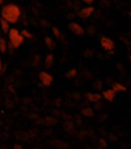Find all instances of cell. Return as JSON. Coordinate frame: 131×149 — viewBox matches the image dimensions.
I'll return each instance as SVG.
<instances>
[{"label":"cell","mask_w":131,"mask_h":149,"mask_svg":"<svg viewBox=\"0 0 131 149\" xmlns=\"http://www.w3.org/2000/svg\"><path fill=\"white\" fill-rule=\"evenodd\" d=\"M21 17V8L17 4H5L1 8V19L8 21L9 24H16Z\"/></svg>","instance_id":"obj_1"},{"label":"cell","mask_w":131,"mask_h":149,"mask_svg":"<svg viewBox=\"0 0 131 149\" xmlns=\"http://www.w3.org/2000/svg\"><path fill=\"white\" fill-rule=\"evenodd\" d=\"M24 41H25V38H24L23 36H21V33H20L19 29L16 28H11L8 32V48L9 49H17L20 48V46L24 44Z\"/></svg>","instance_id":"obj_2"},{"label":"cell","mask_w":131,"mask_h":149,"mask_svg":"<svg viewBox=\"0 0 131 149\" xmlns=\"http://www.w3.org/2000/svg\"><path fill=\"white\" fill-rule=\"evenodd\" d=\"M39 82H41L42 86L49 87V86H51V84H53L54 77L51 75L50 73H47V71H41V73H39Z\"/></svg>","instance_id":"obj_3"},{"label":"cell","mask_w":131,"mask_h":149,"mask_svg":"<svg viewBox=\"0 0 131 149\" xmlns=\"http://www.w3.org/2000/svg\"><path fill=\"white\" fill-rule=\"evenodd\" d=\"M100 45H101V48L102 49H105V50H108V52H112V50H114V41H113L110 37H106V36H102L100 38Z\"/></svg>","instance_id":"obj_4"},{"label":"cell","mask_w":131,"mask_h":149,"mask_svg":"<svg viewBox=\"0 0 131 149\" xmlns=\"http://www.w3.org/2000/svg\"><path fill=\"white\" fill-rule=\"evenodd\" d=\"M68 26H70L71 32H72L73 34H76V36H83V34L85 33V29H84L79 23H76V21H71Z\"/></svg>","instance_id":"obj_5"},{"label":"cell","mask_w":131,"mask_h":149,"mask_svg":"<svg viewBox=\"0 0 131 149\" xmlns=\"http://www.w3.org/2000/svg\"><path fill=\"white\" fill-rule=\"evenodd\" d=\"M93 12H95V8L88 6V7H84V8L79 12V16H80L81 19H88V17H91L93 15Z\"/></svg>","instance_id":"obj_6"},{"label":"cell","mask_w":131,"mask_h":149,"mask_svg":"<svg viewBox=\"0 0 131 149\" xmlns=\"http://www.w3.org/2000/svg\"><path fill=\"white\" fill-rule=\"evenodd\" d=\"M115 91H113L112 88H108V90H104L102 94H101V98H104L108 102H113L115 99Z\"/></svg>","instance_id":"obj_7"},{"label":"cell","mask_w":131,"mask_h":149,"mask_svg":"<svg viewBox=\"0 0 131 149\" xmlns=\"http://www.w3.org/2000/svg\"><path fill=\"white\" fill-rule=\"evenodd\" d=\"M9 29H11V24L8 21H5L4 19H0V31H1V33H8Z\"/></svg>","instance_id":"obj_8"},{"label":"cell","mask_w":131,"mask_h":149,"mask_svg":"<svg viewBox=\"0 0 131 149\" xmlns=\"http://www.w3.org/2000/svg\"><path fill=\"white\" fill-rule=\"evenodd\" d=\"M86 99H88L89 102H92V103H97V102H100V99H101V94L88 93L86 94Z\"/></svg>","instance_id":"obj_9"},{"label":"cell","mask_w":131,"mask_h":149,"mask_svg":"<svg viewBox=\"0 0 131 149\" xmlns=\"http://www.w3.org/2000/svg\"><path fill=\"white\" fill-rule=\"evenodd\" d=\"M112 90L115 91V93H125V91H127V87H126L125 84H122V83H119V82H117V83H113Z\"/></svg>","instance_id":"obj_10"},{"label":"cell","mask_w":131,"mask_h":149,"mask_svg":"<svg viewBox=\"0 0 131 149\" xmlns=\"http://www.w3.org/2000/svg\"><path fill=\"white\" fill-rule=\"evenodd\" d=\"M53 62H54V54L49 53L47 56H46V58H45V66L46 68H50V66L53 65Z\"/></svg>","instance_id":"obj_11"},{"label":"cell","mask_w":131,"mask_h":149,"mask_svg":"<svg viewBox=\"0 0 131 149\" xmlns=\"http://www.w3.org/2000/svg\"><path fill=\"white\" fill-rule=\"evenodd\" d=\"M7 50H8V42H7V40L0 38V52L1 53H7Z\"/></svg>","instance_id":"obj_12"},{"label":"cell","mask_w":131,"mask_h":149,"mask_svg":"<svg viewBox=\"0 0 131 149\" xmlns=\"http://www.w3.org/2000/svg\"><path fill=\"white\" fill-rule=\"evenodd\" d=\"M45 44H46V46L50 49L55 48V42H54V40L51 38V37H45Z\"/></svg>","instance_id":"obj_13"},{"label":"cell","mask_w":131,"mask_h":149,"mask_svg":"<svg viewBox=\"0 0 131 149\" xmlns=\"http://www.w3.org/2000/svg\"><path fill=\"white\" fill-rule=\"evenodd\" d=\"M81 113L84 116H86V118H91V116H93V110L91 107H85L81 110Z\"/></svg>","instance_id":"obj_14"},{"label":"cell","mask_w":131,"mask_h":149,"mask_svg":"<svg viewBox=\"0 0 131 149\" xmlns=\"http://www.w3.org/2000/svg\"><path fill=\"white\" fill-rule=\"evenodd\" d=\"M20 33H21V36H23L24 38H29V40L33 38V34H32L29 31H26V29H21V31H20Z\"/></svg>","instance_id":"obj_15"},{"label":"cell","mask_w":131,"mask_h":149,"mask_svg":"<svg viewBox=\"0 0 131 149\" xmlns=\"http://www.w3.org/2000/svg\"><path fill=\"white\" fill-rule=\"evenodd\" d=\"M53 33H54V36H55L58 40H63V34L60 33L59 28H56V26H53Z\"/></svg>","instance_id":"obj_16"},{"label":"cell","mask_w":131,"mask_h":149,"mask_svg":"<svg viewBox=\"0 0 131 149\" xmlns=\"http://www.w3.org/2000/svg\"><path fill=\"white\" fill-rule=\"evenodd\" d=\"M66 75H67V78H75L78 75V70L76 69H71V70H68V73Z\"/></svg>","instance_id":"obj_17"},{"label":"cell","mask_w":131,"mask_h":149,"mask_svg":"<svg viewBox=\"0 0 131 149\" xmlns=\"http://www.w3.org/2000/svg\"><path fill=\"white\" fill-rule=\"evenodd\" d=\"M83 1H84L85 4H88V6H91V4L95 3V0H83Z\"/></svg>","instance_id":"obj_18"},{"label":"cell","mask_w":131,"mask_h":149,"mask_svg":"<svg viewBox=\"0 0 131 149\" xmlns=\"http://www.w3.org/2000/svg\"><path fill=\"white\" fill-rule=\"evenodd\" d=\"M1 73H3V62L0 59V75H1Z\"/></svg>","instance_id":"obj_19"},{"label":"cell","mask_w":131,"mask_h":149,"mask_svg":"<svg viewBox=\"0 0 131 149\" xmlns=\"http://www.w3.org/2000/svg\"><path fill=\"white\" fill-rule=\"evenodd\" d=\"M3 3H4V0H0V6H3Z\"/></svg>","instance_id":"obj_20"},{"label":"cell","mask_w":131,"mask_h":149,"mask_svg":"<svg viewBox=\"0 0 131 149\" xmlns=\"http://www.w3.org/2000/svg\"><path fill=\"white\" fill-rule=\"evenodd\" d=\"M0 38H1V31H0Z\"/></svg>","instance_id":"obj_21"}]
</instances>
